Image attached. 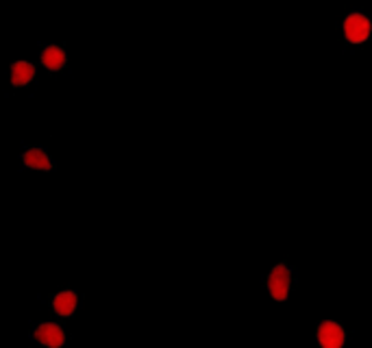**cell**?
Returning a JSON list of instances; mask_svg holds the SVG:
<instances>
[{"mask_svg": "<svg viewBox=\"0 0 372 348\" xmlns=\"http://www.w3.org/2000/svg\"><path fill=\"white\" fill-rule=\"evenodd\" d=\"M266 289L273 300L285 302L290 298V289H292V270L285 264H277L273 270L268 272L266 277Z\"/></svg>", "mask_w": 372, "mask_h": 348, "instance_id": "6da1fadb", "label": "cell"}, {"mask_svg": "<svg viewBox=\"0 0 372 348\" xmlns=\"http://www.w3.org/2000/svg\"><path fill=\"white\" fill-rule=\"evenodd\" d=\"M316 340L320 348H344L346 329L337 320H322L316 329Z\"/></svg>", "mask_w": 372, "mask_h": 348, "instance_id": "7a4b0ae2", "label": "cell"}, {"mask_svg": "<svg viewBox=\"0 0 372 348\" xmlns=\"http://www.w3.org/2000/svg\"><path fill=\"white\" fill-rule=\"evenodd\" d=\"M33 340L46 348H63L66 331L57 322H41L33 329Z\"/></svg>", "mask_w": 372, "mask_h": 348, "instance_id": "3957f363", "label": "cell"}, {"mask_svg": "<svg viewBox=\"0 0 372 348\" xmlns=\"http://www.w3.org/2000/svg\"><path fill=\"white\" fill-rule=\"evenodd\" d=\"M370 20L364 13H351L344 20V35L351 44H364L370 37Z\"/></svg>", "mask_w": 372, "mask_h": 348, "instance_id": "277c9868", "label": "cell"}, {"mask_svg": "<svg viewBox=\"0 0 372 348\" xmlns=\"http://www.w3.org/2000/svg\"><path fill=\"white\" fill-rule=\"evenodd\" d=\"M39 59H41V66H44L46 70L59 72V70H63L66 64H68V52H66V48L57 46V44H48V46L41 48Z\"/></svg>", "mask_w": 372, "mask_h": 348, "instance_id": "5b68a950", "label": "cell"}, {"mask_svg": "<svg viewBox=\"0 0 372 348\" xmlns=\"http://www.w3.org/2000/svg\"><path fill=\"white\" fill-rule=\"evenodd\" d=\"M22 164L26 168H31V170H41V172H50L55 168L52 164V159L50 155L41 148V146H31V148H26L22 153Z\"/></svg>", "mask_w": 372, "mask_h": 348, "instance_id": "8992f818", "label": "cell"}, {"mask_svg": "<svg viewBox=\"0 0 372 348\" xmlns=\"http://www.w3.org/2000/svg\"><path fill=\"white\" fill-rule=\"evenodd\" d=\"M52 311L59 316V318H70L77 311V304H79V294L72 292V289H63V292L55 294L52 300Z\"/></svg>", "mask_w": 372, "mask_h": 348, "instance_id": "52a82bcc", "label": "cell"}, {"mask_svg": "<svg viewBox=\"0 0 372 348\" xmlns=\"http://www.w3.org/2000/svg\"><path fill=\"white\" fill-rule=\"evenodd\" d=\"M37 75V70L33 64L28 61H13L11 64V85L13 87H24L28 85Z\"/></svg>", "mask_w": 372, "mask_h": 348, "instance_id": "ba28073f", "label": "cell"}]
</instances>
